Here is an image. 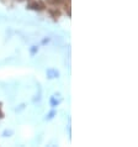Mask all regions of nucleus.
Masks as SVG:
<instances>
[{
	"label": "nucleus",
	"mask_w": 138,
	"mask_h": 147,
	"mask_svg": "<svg viewBox=\"0 0 138 147\" xmlns=\"http://www.w3.org/2000/svg\"><path fill=\"white\" fill-rule=\"evenodd\" d=\"M44 3L41 1V0H28V9H32V10H44Z\"/></svg>",
	"instance_id": "f257e3e1"
},
{
	"label": "nucleus",
	"mask_w": 138,
	"mask_h": 147,
	"mask_svg": "<svg viewBox=\"0 0 138 147\" xmlns=\"http://www.w3.org/2000/svg\"><path fill=\"white\" fill-rule=\"evenodd\" d=\"M66 10L68 15L70 16V0H66Z\"/></svg>",
	"instance_id": "f03ea898"
},
{
	"label": "nucleus",
	"mask_w": 138,
	"mask_h": 147,
	"mask_svg": "<svg viewBox=\"0 0 138 147\" xmlns=\"http://www.w3.org/2000/svg\"><path fill=\"white\" fill-rule=\"evenodd\" d=\"M48 3L51 4V5H58V4L62 3V0H47Z\"/></svg>",
	"instance_id": "7ed1b4c3"
},
{
	"label": "nucleus",
	"mask_w": 138,
	"mask_h": 147,
	"mask_svg": "<svg viewBox=\"0 0 138 147\" xmlns=\"http://www.w3.org/2000/svg\"><path fill=\"white\" fill-rule=\"evenodd\" d=\"M51 13H52V15H53V16H54V18H59V15H60L58 10H52V11H51Z\"/></svg>",
	"instance_id": "20e7f679"
},
{
	"label": "nucleus",
	"mask_w": 138,
	"mask_h": 147,
	"mask_svg": "<svg viewBox=\"0 0 138 147\" xmlns=\"http://www.w3.org/2000/svg\"><path fill=\"white\" fill-rule=\"evenodd\" d=\"M17 1H23V0H17Z\"/></svg>",
	"instance_id": "39448f33"
}]
</instances>
